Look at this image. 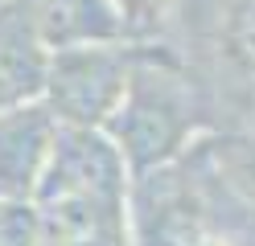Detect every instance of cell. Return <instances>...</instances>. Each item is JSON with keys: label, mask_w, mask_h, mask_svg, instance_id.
<instances>
[{"label": "cell", "mask_w": 255, "mask_h": 246, "mask_svg": "<svg viewBox=\"0 0 255 246\" xmlns=\"http://www.w3.org/2000/svg\"><path fill=\"white\" fill-rule=\"evenodd\" d=\"M214 127L218 115L202 82L185 70V62L165 41H148L132 86L103 131L124 152L132 176H144L181 160Z\"/></svg>", "instance_id": "7a4b0ae2"}, {"label": "cell", "mask_w": 255, "mask_h": 246, "mask_svg": "<svg viewBox=\"0 0 255 246\" xmlns=\"http://www.w3.org/2000/svg\"><path fill=\"white\" fill-rule=\"evenodd\" d=\"M124 21V33L132 41H161L173 21L177 0H111Z\"/></svg>", "instance_id": "30bf717a"}, {"label": "cell", "mask_w": 255, "mask_h": 246, "mask_svg": "<svg viewBox=\"0 0 255 246\" xmlns=\"http://www.w3.org/2000/svg\"><path fill=\"white\" fill-rule=\"evenodd\" d=\"M50 49L91 45V41H132L111 0H21Z\"/></svg>", "instance_id": "ba28073f"}, {"label": "cell", "mask_w": 255, "mask_h": 246, "mask_svg": "<svg viewBox=\"0 0 255 246\" xmlns=\"http://www.w3.org/2000/svg\"><path fill=\"white\" fill-rule=\"evenodd\" d=\"M0 4H4V0H0Z\"/></svg>", "instance_id": "7c38bea8"}, {"label": "cell", "mask_w": 255, "mask_h": 246, "mask_svg": "<svg viewBox=\"0 0 255 246\" xmlns=\"http://www.w3.org/2000/svg\"><path fill=\"white\" fill-rule=\"evenodd\" d=\"M50 58L54 49L41 41L21 0H4L0 4V111L37 103L45 94Z\"/></svg>", "instance_id": "52a82bcc"}, {"label": "cell", "mask_w": 255, "mask_h": 246, "mask_svg": "<svg viewBox=\"0 0 255 246\" xmlns=\"http://www.w3.org/2000/svg\"><path fill=\"white\" fill-rule=\"evenodd\" d=\"M0 246H37V222L29 201H0Z\"/></svg>", "instance_id": "8fae6325"}, {"label": "cell", "mask_w": 255, "mask_h": 246, "mask_svg": "<svg viewBox=\"0 0 255 246\" xmlns=\"http://www.w3.org/2000/svg\"><path fill=\"white\" fill-rule=\"evenodd\" d=\"M62 119L45 98L0 111V201H33L54 160Z\"/></svg>", "instance_id": "8992f818"}, {"label": "cell", "mask_w": 255, "mask_h": 246, "mask_svg": "<svg viewBox=\"0 0 255 246\" xmlns=\"http://www.w3.org/2000/svg\"><path fill=\"white\" fill-rule=\"evenodd\" d=\"M132 168L107 131L62 127L33 193L37 246H136Z\"/></svg>", "instance_id": "6da1fadb"}, {"label": "cell", "mask_w": 255, "mask_h": 246, "mask_svg": "<svg viewBox=\"0 0 255 246\" xmlns=\"http://www.w3.org/2000/svg\"><path fill=\"white\" fill-rule=\"evenodd\" d=\"M136 246H255V205L218 180L206 140L132 180Z\"/></svg>", "instance_id": "3957f363"}, {"label": "cell", "mask_w": 255, "mask_h": 246, "mask_svg": "<svg viewBox=\"0 0 255 246\" xmlns=\"http://www.w3.org/2000/svg\"><path fill=\"white\" fill-rule=\"evenodd\" d=\"M206 156H210L222 185L235 197H243L247 205H255V115L210 131L206 136Z\"/></svg>", "instance_id": "9c48e42d"}, {"label": "cell", "mask_w": 255, "mask_h": 246, "mask_svg": "<svg viewBox=\"0 0 255 246\" xmlns=\"http://www.w3.org/2000/svg\"><path fill=\"white\" fill-rule=\"evenodd\" d=\"M161 41L202 82L218 127L255 115V0H177Z\"/></svg>", "instance_id": "277c9868"}, {"label": "cell", "mask_w": 255, "mask_h": 246, "mask_svg": "<svg viewBox=\"0 0 255 246\" xmlns=\"http://www.w3.org/2000/svg\"><path fill=\"white\" fill-rule=\"evenodd\" d=\"M144 45L148 41H91L54 49L41 94L45 107L62 119V127L103 131L132 86Z\"/></svg>", "instance_id": "5b68a950"}]
</instances>
